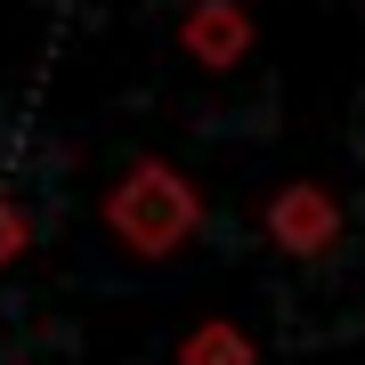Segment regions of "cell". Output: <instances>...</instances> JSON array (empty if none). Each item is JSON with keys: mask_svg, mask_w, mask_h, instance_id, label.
Returning a JSON list of instances; mask_svg holds the SVG:
<instances>
[{"mask_svg": "<svg viewBox=\"0 0 365 365\" xmlns=\"http://www.w3.org/2000/svg\"><path fill=\"white\" fill-rule=\"evenodd\" d=\"M106 227H114L138 260H170V252L203 227V195H195V179H179L170 163L146 155V163H130V170L114 179V195H106Z\"/></svg>", "mask_w": 365, "mask_h": 365, "instance_id": "obj_1", "label": "cell"}, {"mask_svg": "<svg viewBox=\"0 0 365 365\" xmlns=\"http://www.w3.org/2000/svg\"><path fill=\"white\" fill-rule=\"evenodd\" d=\"M260 227H268L276 252H292V260H325V252L341 244V195H333V187H317V179H292V187H276V195H268Z\"/></svg>", "mask_w": 365, "mask_h": 365, "instance_id": "obj_2", "label": "cell"}, {"mask_svg": "<svg viewBox=\"0 0 365 365\" xmlns=\"http://www.w3.org/2000/svg\"><path fill=\"white\" fill-rule=\"evenodd\" d=\"M179 41H187L195 66L227 73V66H244V49H252V16H244V0H195L187 25H179Z\"/></svg>", "mask_w": 365, "mask_h": 365, "instance_id": "obj_3", "label": "cell"}, {"mask_svg": "<svg viewBox=\"0 0 365 365\" xmlns=\"http://www.w3.org/2000/svg\"><path fill=\"white\" fill-rule=\"evenodd\" d=\"M179 365H260V349H252V333H244V325H227V317H203V325L179 341Z\"/></svg>", "mask_w": 365, "mask_h": 365, "instance_id": "obj_4", "label": "cell"}, {"mask_svg": "<svg viewBox=\"0 0 365 365\" xmlns=\"http://www.w3.org/2000/svg\"><path fill=\"white\" fill-rule=\"evenodd\" d=\"M25 235H33V227H25V211H16L9 195H0V268H9L16 252H25Z\"/></svg>", "mask_w": 365, "mask_h": 365, "instance_id": "obj_5", "label": "cell"}]
</instances>
